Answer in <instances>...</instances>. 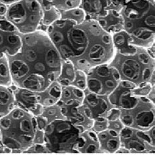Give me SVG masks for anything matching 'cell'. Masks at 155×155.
Instances as JSON below:
<instances>
[{
	"label": "cell",
	"instance_id": "4",
	"mask_svg": "<svg viewBox=\"0 0 155 155\" xmlns=\"http://www.w3.org/2000/svg\"><path fill=\"white\" fill-rule=\"evenodd\" d=\"M36 117L16 107L0 119V134L5 153H24L34 145L38 131Z\"/></svg>",
	"mask_w": 155,
	"mask_h": 155
},
{
	"label": "cell",
	"instance_id": "19",
	"mask_svg": "<svg viewBox=\"0 0 155 155\" xmlns=\"http://www.w3.org/2000/svg\"><path fill=\"white\" fill-rule=\"evenodd\" d=\"M76 150L77 153H100V143L97 134L92 129L81 132Z\"/></svg>",
	"mask_w": 155,
	"mask_h": 155
},
{
	"label": "cell",
	"instance_id": "30",
	"mask_svg": "<svg viewBox=\"0 0 155 155\" xmlns=\"http://www.w3.org/2000/svg\"><path fill=\"white\" fill-rule=\"evenodd\" d=\"M154 87L150 83L136 86L132 90L133 94L137 97H147L150 91Z\"/></svg>",
	"mask_w": 155,
	"mask_h": 155
},
{
	"label": "cell",
	"instance_id": "20",
	"mask_svg": "<svg viewBox=\"0 0 155 155\" xmlns=\"http://www.w3.org/2000/svg\"><path fill=\"white\" fill-rule=\"evenodd\" d=\"M97 22L105 31L111 35L123 30L120 12L116 10H109L105 17L97 20Z\"/></svg>",
	"mask_w": 155,
	"mask_h": 155
},
{
	"label": "cell",
	"instance_id": "37",
	"mask_svg": "<svg viewBox=\"0 0 155 155\" xmlns=\"http://www.w3.org/2000/svg\"><path fill=\"white\" fill-rule=\"evenodd\" d=\"M147 97L150 101H152L153 104H154V87L152 89V91H150L149 94Z\"/></svg>",
	"mask_w": 155,
	"mask_h": 155
},
{
	"label": "cell",
	"instance_id": "28",
	"mask_svg": "<svg viewBox=\"0 0 155 155\" xmlns=\"http://www.w3.org/2000/svg\"><path fill=\"white\" fill-rule=\"evenodd\" d=\"M13 84L7 58L2 57L0 58V85L11 87Z\"/></svg>",
	"mask_w": 155,
	"mask_h": 155
},
{
	"label": "cell",
	"instance_id": "21",
	"mask_svg": "<svg viewBox=\"0 0 155 155\" xmlns=\"http://www.w3.org/2000/svg\"><path fill=\"white\" fill-rule=\"evenodd\" d=\"M111 35L114 48L116 52L123 54H131L137 51L138 47L133 45L131 43L130 37L124 30Z\"/></svg>",
	"mask_w": 155,
	"mask_h": 155
},
{
	"label": "cell",
	"instance_id": "24",
	"mask_svg": "<svg viewBox=\"0 0 155 155\" xmlns=\"http://www.w3.org/2000/svg\"><path fill=\"white\" fill-rule=\"evenodd\" d=\"M42 9H47L51 7L60 11H67L79 7L81 0H38Z\"/></svg>",
	"mask_w": 155,
	"mask_h": 155
},
{
	"label": "cell",
	"instance_id": "9",
	"mask_svg": "<svg viewBox=\"0 0 155 155\" xmlns=\"http://www.w3.org/2000/svg\"><path fill=\"white\" fill-rule=\"evenodd\" d=\"M85 73L87 89L99 95H109L121 81L119 73L109 64L94 67Z\"/></svg>",
	"mask_w": 155,
	"mask_h": 155
},
{
	"label": "cell",
	"instance_id": "32",
	"mask_svg": "<svg viewBox=\"0 0 155 155\" xmlns=\"http://www.w3.org/2000/svg\"><path fill=\"white\" fill-rule=\"evenodd\" d=\"M108 120L106 117H99L94 120L92 130L96 134L104 131L107 128Z\"/></svg>",
	"mask_w": 155,
	"mask_h": 155
},
{
	"label": "cell",
	"instance_id": "27",
	"mask_svg": "<svg viewBox=\"0 0 155 155\" xmlns=\"http://www.w3.org/2000/svg\"><path fill=\"white\" fill-rule=\"evenodd\" d=\"M60 12V19H66L72 20L77 23H81L86 20V15L84 11L79 7L73 8L67 11H62Z\"/></svg>",
	"mask_w": 155,
	"mask_h": 155
},
{
	"label": "cell",
	"instance_id": "25",
	"mask_svg": "<svg viewBox=\"0 0 155 155\" xmlns=\"http://www.w3.org/2000/svg\"><path fill=\"white\" fill-rule=\"evenodd\" d=\"M43 15L41 21V24L38 30L46 31L47 28L57 20L60 18V12L56 8L51 7L47 9H43Z\"/></svg>",
	"mask_w": 155,
	"mask_h": 155
},
{
	"label": "cell",
	"instance_id": "31",
	"mask_svg": "<svg viewBox=\"0 0 155 155\" xmlns=\"http://www.w3.org/2000/svg\"><path fill=\"white\" fill-rule=\"evenodd\" d=\"M71 85L82 90V91L87 89V78L85 72L77 69L75 79Z\"/></svg>",
	"mask_w": 155,
	"mask_h": 155
},
{
	"label": "cell",
	"instance_id": "29",
	"mask_svg": "<svg viewBox=\"0 0 155 155\" xmlns=\"http://www.w3.org/2000/svg\"><path fill=\"white\" fill-rule=\"evenodd\" d=\"M41 115L46 119L48 124L56 119H65L61 114L59 107L56 104L50 107H44L43 111Z\"/></svg>",
	"mask_w": 155,
	"mask_h": 155
},
{
	"label": "cell",
	"instance_id": "34",
	"mask_svg": "<svg viewBox=\"0 0 155 155\" xmlns=\"http://www.w3.org/2000/svg\"><path fill=\"white\" fill-rule=\"evenodd\" d=\"M48 153L45 145L43 144L36 143L32 145L25 153Z\"/></svg>",
	"mask_w": 155,
	"mask_h": 155
},
{
	"label": "cell",
	"instance_id": "10",
	"mask_svg": "<svg viewBox=\"0 0 155 155\" xmlns=\"http://www.w3.org/2000/svg\"><path fill=\"white\" fill-rule=\"evenodd\" d=\"M155 126L147 131L124 126L119 133L120 147L127 153H154Z\"/></svg>",
	"mask_w": 155,
	"mask_h": 155
},
{
	"label": "cell",
	"instance_id": "8",
	"mask_svg": "<svg viewBox=\"0 0 155 155\" xmlns=\"http://www.w3.org/2000/svg\"><path fill=\"white\" fill-rule=\"evenodd\" d=\"M119 119L124 126L147 131L155 126L154 104L147 97H140L133 108L120 109Z\"/></svg>",
	"mask_w": 155,
	"mask_h": 155
},
{
	"label": "cell",
	"instance_id": "3",
	"mask_svg": "<svg viewBox=\"0 0 155 155\" xmlns=\"http://www.w3.org/2000/svg\"><path fill=\"white\" fill-rule=\"evenodd\" d=\"M123 30L136 47L149 48L155 41V0H128L120 11Z\"/></svg>",
	"mask_w": 155,
	"mask_h": 155
},
{
	"label": "cell",
	"instance_id": "36",
	"mask_svg": "<svg viewBox=\"0 0 155 155\" xmlns=\"http://www.w3.org/2000/svg\"><path fill=\"white\" fill-rule=\"evenodd\" d=\"M8 9V5L0 3V17H4Z\"/></svg>",
	"mask_w": 155,
	"mask_h": 155
},
{
	"label": "cell",
	"instance_id": "17",
	"mask_svg": "<svg viewBox=\"0 0 155 155\" xmlns=\"http://www.w3.org/2000/svg\"><path fill=\"white\" fill-rule=\"evenodd\" d=\"M100 143V153H117L120 147L119 132L107 128L97 134Z\"/></svg>",
	"mask_w": 155,
	"mask_h": 155
},
{
	"label": "cell",
	"instance_id": "14",
	"mask_svg": "<svg viewBox=\"0 0 155 155\" xmlns=\"http://www.w3.org/2000/svg\"><path fill=\"white\" fill-rule=\"evenodd\" d=\"M135 87L136 85L130 81L121 80L117 88L108 95L109 102L114 107L120 109L133 108L140 97L133 94L132 90Z\"/></svg>",
	"mask_w": 155,
	"mask_h": 155
},
{
	"label": "cell",
	"instance_id": "16",
	"mask_svg": "<svg viewBox=\"0 0 155 155\" xmlns=\"http://www.w3.org/2000/svg\"><path fill=\"white\" fill-rule=\"evenodd\" d=\"M79 7L86 15V19L98 20L112 10L110 0H81Z\"/></svg>",
	"mask_w": 155,
	"mask_h": 155
},
{
	"label": "cell",
	"instance_id": "35",
	"mask_svg": "<svg viewBox=\"0 0 155 155\" xmlns=\"http://www.w3.org/2000/svg\"><path fill=\"white\" fill-rule=\"evenodd\" d=\"M120 109L119 108L113 107L109 112L108 113L107 115L106 116V119L107 120H115L119 119L120 118Z\"/></svg>",
	"mask_w": 155,
	"mask_h": 155
},
{
	"label": "cell",
	"instance_id": "12",
	"mask_svg": "<svg viewBox=\"0 0 155 155\" xmlns=\"http://www.w3.org/2000/svg\"><path fill=\"white\" fill-rule=\"evenodd\" d=\"M82 103L83 101L71 99L66 101L59 100L56 105L59 107L61 114L65 119L78 126L83 132L92 128L94 120L85 115Z\"/></svg>",
	"mask_w": 155,
	"mask_h": 155
},
{
	"label": "cell",
	"instance_id": "22",
	"mask_svg": "<svg viewBox=\"0 0 155 155\" xmlns=\"http://www.w3.org/2000/svg\"><path fill=\"white\" fill-rule=\"evenodd\" d=\"M16 107L15 97L12 85H0V119L5 116Z\"/></svg>",
	"mask_w": 155,
	"mask_h": 155
},
{
	"label": "cell",
	"instance_id": "7",
	"mask_svg": "<svg viewBox=\"0 0 155 155\" xmlns=\"http://www.w3.org/2000/svg\"><path fill=\"white\" fill-rule=\"evenodd\" d=\"M43 11L38 0H20L8 6L4 17L22 35L38 30Z\"/></svg>",
	"mask_w": 155,
	"mask_h": 155
},
{
	"label": "cell",
	"instance_id": "26",
	"mask_svg": "<svg viewBox=\"0 0 155 155\" xmlns=\"http://www.w3.org/2000/svg\"><path fill=\"white\" fill-rule=\"evenodd\" d=\"M84 97V91H82L73 85L62 87V94L60 101H66L71 99H76L83 101Z\"/></svg>",
	"mask_w": 155,
	"mask_h": 155
},
{
	"label": "cell",
	"instance_id": "6",
	"mask_svg": "<svg viewBox=\"0 0 155 155\" xmlns=\"http://www.w3.org/2000/svg\"><path fill=\"white\" fill-rule=\"evenodd\" d=\"M81 132L82 130L66 119H56L44 130V145L48 153H77Z\"/></svg>",
	"mask_w": 155,
	"mask_h": 155
},
{
	"label": "cell",
	"instance_id": "23",
	"mask_svg": "<svg viewBox=\"0 0 155 155\" xmlns=\"http://www.w3.org/2000/svg\"><path fill=\"white\" fill-rule=\"evenodd\" d=\"M76 68L69 61L62 60V70L57 81L62 87L71 85L76 77Z\"/></svg>",
	"mask_w": 155,
	"mask_h": 155
},
{
	"label": "cell",
	"instance_id": "2",
	"mask_svg": "<svg viewBox=\"0 0 155 155\" xmlns=\"http://www.w3.org/2000/svg\"><path fill=\"white\" fill-rule=\"evenodd\" d=\"M19 52L7 57L13 84L38 92L57 81L62 60L46 31L37 30L22 35Z\"/></svg>",
	"mask_w": 155,
	"mask_h": 155
},
{
	"label": "cell",
	"instance_id": "5",
	"mask_svg": "<svg viewBox=\"0 0 155 155\" xmlns=\"http://www.w3.org/2000/svg\"><path fill=\"white\" fill-rule=\"evenodd\" d=\"M109 65L118 71L121 80L130 81L136 86L147 83L154 86V56L147 48L138 47L131 54L115 52Z\"/></svg>",
	"mask_w": 155,
	"mask_h": 155
},
{
	"label": "cell",
	"instance_id": "1",
	"mask_svg": "<svg viewBox=\"0 0 155 155\" xmlns=\"http://www.w3.org/2000/svg\"><path fill=\"white\" fill-rule=\"evenodd\" d=\"M46 33L62 60L84 72L109 64L115 55L112 35L95 20L86 19L78 24L59 19L47 28Z\"/></svg>",
	"mask_w": 155,
	"mask_h": 155
},
{
	"label": "cell",
	"instance_id": "18",
	"mask_svg": "<svg viewBox=\"0 0 155 155\" xmlns=\"http://www.w3.org/2000/svg\"><path fill=\"white\" fill-rule=\"evenodd\" d=\"M38 102L43 107L56 105L60 100L62 94V86L58 81L52 83L43 91L35 92Z\"/></svg>",
	"mask_w": 155,
	"mask_h": 155
},
{
	"label": "cell",
	"instance_id": "11",
	"mask_svg": "<svg viewBox=\"0 0 155 155\" xmlns=\"http://www.w3.org/2000/svg\"><path fill=\"white\" fill-rule=\"evenodd\" d=\"M22 34L5 17H0V58L14 56L22 45Z\"/></svg>",
	"mask_w": 155,
	"mask_h": 155
},
{
	"label": "cell",
	"instance_id": "33",
	"mask_svg": "<svg viewBox=\"0 0 155 155\" xmlns=\"http://www.w3.org/2000/svg\"><path fill=\"white\" fill-rule=\"evenodd\" d=\"M124 126L122 123L120 119L115 120H108L107 128L113 130L119 133L122 130V129L124 128Z\"/></svg>",
	"mask_w": 155,
	"mask_h": 155
},
{
	"label": "cell",
	"instance_id": "15",
	"mask_svg": "<svg viewBox=\"0 0 155 155\" xmlns=\"http://www.w3.org/2000/svg\"><path fill=\"white\" fill-rule=\"evenodd\" d=\"M12 87L14 92L16 105L27 110L35 117L41 115L44 107L38 102L34 92L17 87L14 84L12 85Z\"/></svg>",
	"mask_w": 155,
	"mask_h": 155
},
{
	"label": "cell",
	"instance_id": "13",
	"mask_svg": "<svg viewBox=\"0 0 155 155\" xmlns=\"http://www.w3.org/2000/svg\"><path fill=\"white\" fill-rule=\"evenodd\" d=\"M84 92L82 107L85 115L91 119L94 120L99 117H106L110 110L114 107L109 102L108 96L97 94L87 89Z\"/></svg>",
	"mask_w": 155,
	"mask_h": 155
},
{
	"label": "cell",
	"instance_id": "38",
	"mask_svg": "<svg viewBox=\"0 0 155 155\" xmlns=\"http://www.w3.org/2000/svg\"><path fill=\"white\" fill-rule=\"evenodd\" d=\"M18 1H20V0H0V3H4L5 4V5L9 6L11 5V4H13L15 2H17Z\"/></svg>",
	"mask_w": 155,
	"mask_h": 155
}]
</instances>
